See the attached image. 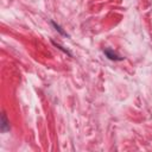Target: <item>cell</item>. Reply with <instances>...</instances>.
<instances>
[{
  "mask_svg": "<svg viewBox=\"0 0 152 152\" xmlns=\"http://www.w3.org/2000/svg\"><path fill=\"white\" fill-rule=\"evenodd\" d=\"M6 126H7V121H6V116H5V114H2V124H1V129H2V132L7 129V128H6Z\"/></svg>",
  "mask_w": 152,
  "mask_h": 152,
  "instance_id": "6da1fadb",
  "label": "cell"
}]
</instances>
